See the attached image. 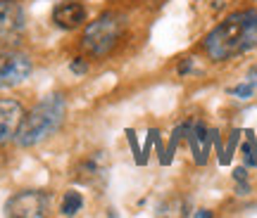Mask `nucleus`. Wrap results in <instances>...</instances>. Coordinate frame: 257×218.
Listing matches in <instances>:
<instances>
[{
	"label": "nucleus",
	"instance_id": "1",
	"mask_svg": "<svg viewBox=\"0 0 257 218\" xmlns=\"http://www.w3.org/2000/svg\"><path fill=\"white\" fill-rule=\"evenodd\" d=\"M252 48H257V10L233 12L205 38V50L214 62H226Z\"/></svg>",
	"mask_w": 257,
	"mask_h": 218
},
{
	"label": "nucleus",
	"instance_id": "2",
	"mask_svg": "<svg viewBox=\"0 0 257 218\" xmlns=\"http://www.w3.org/2000/svg\"><path fill=\"white\" fill-rule=\"evenodd\" d=\"M64 109L67 107H64L62 95H57V92L55 95H46L29 114H24L22 126H19L17 136H15L17 145L36 147L50 136H55L64 121Z\"/></svg>",
	"mask_w": 257,
	"mask_h": 218
},
{
	"label": "nucleus",
	"instance_id": "3",
	"mask_svg": "<svg viewBox=\"0 0 257 218\" xmlns=\"http://www.w3.org/2000/svg\"><path fill=\"white\" fill-rule=\"evenodd\" d=\"M121 31H124V19L114 12H105L86 26L81 36V48L93 57H105L117 48Z\"/></svg>",
	"mask_w": 257,
	"mask_h": 218
},
{
	"label": "nucleus",
	"instance_id": "4",
	"mask_svg": "<svg viewBox=\"0 0 257 218\" xmlns=\"http://www.w3.org/2000/svg\"><path fill=\"white\" fill-rule=\"evenodd\" d=\"M50 211V194L43 190H22L5 202L10 218H43Z\"/></svg>",
	"mask_w": 257,
	"mask_h": 218
},
{
	"label": "nucleus",
	"instance_id": "5",
	"mask_svg": "<svg viewBox=\"0 0 257 218\" xmlns=\"http://www.w3.org/2000/svg\"><path fill=\"white\" fill-rule=\"evenodd\" d=\"M27 17L17 0H0V46L17 48L24 40Z\"/></svg>",
	"mask_w": 257,
	"mask_h": 218
},
{
	"label": "nucleus",
	"instance_id": "6",
	"mask_svg": "<svg viewBox=\"0 0 257 218\" xmlns=\"http://www.w3.org/2000/svg\"><path fill=\"white\" fill-rule=\"evenodd\" d=\"M31 74V60L22 52H0V88L24 83Z\"/></svg>",
	"mask_w": 257,
	"mask_h": 218
},
{
	"label": "nucleus",
	"instance_id": "7",
	"mask_svg": "<svg viewBox=\"0 0 257 218\" xmlns=\"http://www.w3.org/2000/svg\"><path fill=\"white\" fill-rule=\"evenodd\" d=\"M24 118V107L17 100H0V145L17 136Z\"/></svg>",
	"mask_w": 257,
	"mask_h": 218
},
{
	"label": "nucleus",
	"instance_id": "8",
	"mask_svg": "<svg viewBox=\"0 0 257 218\" xmlns=\"http://www.w3.org/2000/svg\"><path fill=\"white\" fill-rule=\"evenodd\" d=\"M53 22L55 26L64 28V31H72V28H79L86 22V8L76 0H67V2H60L55 10H53Z\"/></svg>",
	"mask_w": 257,
	"mask_h": 218
},
{
	"label": "nucleus",
	"instance_id": "9",
	"mask_svg": "<svg viewBox=\"0 0 257 218\" xmlns=\"http://www.w3.org/2000/svg\"><path fill=\"white\" fill-rule=\"evenodd\" d=\"M81 206H83L81 192L69 190V192H64L62 202H60V214H62V216H76V214L81 211Z\"/></svg>",
	"mask_w": 257,
	"mask_h": 218
},
{
	"label": "nucleus",
	"instance_id": "10",
	"mask_svg": "<svg viewBox=\"0 0 257 218\" xmlns=\"http://www.w3.org/2000/svg\"><path fill=\"white\" fill-rule=\"evenodd\" d=\"M255 92H257V86L250 81V78H245V81L240 83V86H233V88H229V95L238 98V100H250Z\"/></svg>",
	"mask_w": 257,
	"mask_h": 218
},
{
	"label": "nucleus",
	"instance_id": "11",
	"mask_svg": "<svg viewBox=\"0 0 257 218\" xmlns=\"http://www.w3.org/2000/svg\"><path fill=\"white\" fill-rule=\"evenodd\" d=\"M69 69H72L74 74H79V76H81V74L88 72V62H86L83 57H76V60H72V64H69Z\"/></svg>",
	"mask_w": 257,
	"mask_h": 218
},
{
	"label": "nucleus",
	"instance_id": "12",
	"mask_svg": "<svg viewBox=\"0 0 257 218\" xmlns=\"http://www.w3.org/2000/svg\"><path fill=\"white\" fill-rule=\"evenodd\" d=\"M126 138H128V142H131V147H134V152L138 154V142H136V133L134 130H126Z\"/></svg>",
	"mask_w": 257,
	"mask_h": 218
},
{
	"label": "nucleus",
	"instance_id": "13",
	"mask_svg": "<svg viewBox=\"0 0 257 218\" xmlns=\"http://www.w3.org/2000/svg\"><path fill=\"white\" fill-rule=\"evenodd\" d=\"M191 64H193V60H186V62H181V66H179V74L184 76V74H188L191 72Z\"/></svg>",
	"mask_w": 257,
	"mask_h": 218
},
{
	"label": "nucleus",
	"instance_id": "14",
	"mask_svg": "<svg viewBox=\"0 0 257 218\" xmlns=\"http://www.w3.org/2000/svg\"><path fill=\"white\" fill-rule=\"evenodd\" d=\"M233 178H236V180H245V168H236V171H233Z\"/></svg>",
	"mask_w": 257,
	"mask_h": 218
},
{
	"label": "nucleus",
	"instance_id": "15",
	"mask_svg": "<svg viewBox=\"0 0 257 218\" xmlns=\"http://www.w3.org/2000/svg\"><path fill=\"white\" fill-rule=\"evenodd\" d=\"M248 78H250V81H252V83H255V86H257V66H255V69H250Z\"/></svg>",
	"mask_w": 257,
	"mask_h": 218
},
{
	"label": "nucleus",
	"instance_id": "16",
	"mask_svg": "<svg viewBox=\"0 0 257 218\" xmlns=\"http://www.w3.org/2000/svg\"><path fill=\"white\" fill-rule=\"evenodd\" d=\"M195 216H212V214H210V211H205V209H200V211H195Z\"/></svg>",
	"mask_w": 257,
	"mask_h": 218
}]
</instances>
